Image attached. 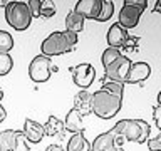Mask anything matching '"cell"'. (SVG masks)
Listing matches in <instances>:
<instances>
[{"mask_svg":"<svg viewBox=\"0 0 161 151\" xmlns=\"http://www.w3.org/2000/svg\"><path fill=\"white\" fill-rule=\"evenodd\" d=\"M0 146L3 151H30L25 134L15 129H5L0 133Z\"/></svg>","mask_w":161,"mask_h":151,"instance_id":"6","label":"cell"},{"mask_svg":"<svg viewBox=\"0 0 161 151\" xmlns=\"http://www.w3.org/2000/svg\"><path fill=\"white\" fill-rule=\"evenodd\" d=\"M67 151H91V143L86 139L84 133L72 134L67 143Z\"/></svg>","mask_w":161,"mask_h":151,"instance_id":"18","label":"cell"},{"mask_svg":"<svg viewBox=\"0 0 161 151\" xmlns=\"http://www.w3.org/2000/svg\"><path fill=\"white\" fill-rule=\"evenodd\" d=\"M5 118H7V111H5V108H3L2 104H0V123H2Z\"/></svg>","mask_w":161,"mask_h":151,"instance_id":"32","label":"cell"},{"mask_svg":"<svg viewBox=\"0 0 161 151\" xmlns=\"http://www.w3.org/2000/svg\"><path fill=\"white\" fill-rule=\"evenodd\" d=\"M158 106H159V108H161V91H159V92H158Z\"/></svg>","mask_w":161,"mask_h":151,"instance_id":"35","label":"cell"},{"mask_svg":"<svg viewBox=\"0 0 161 151\" xmlns=\"http://www.w3.org/2000/svg\"><path fill=\"white\" fill-rule=\"evenodd\" d=\"M0 151H3V149H2V146H0Z\"/></svg>","mask_w":161,"mask_h":151,"instance_id":"37","label":"cell"},{"mask_svg":"<svg viewBox=\"0 0 161 151\" xmlns=\"http://www.w3.org/2000/svg\"><path fill=\"white\" fill-rule=\"evenodd\" d=\"M77 34L64 30V32H55L49 34V37L40 45V52L45 57H54V55H62L65 52H72L77 44Z\"/></svg>","mask_w":161,"mask_h":151,"instance_id":"1","label":"cell"},{"mask_svg":"<svg viewBox=\"0 0 161 151\" xmlns=\"http://www.w3.org/2000/svg\"><path fill=\"white\" fill-rule=\"evenodd\" d=\"M151 76V67L149 64L146 62H134L131 64L129 67V74H128V79L126 82L129 84H138V82H143Z\"/></svg>","mask_w":161,"mask_h":151,"instance_id":"13","label":"cell"},{"mask_svg":"<svg viewBox=\"0 0 161 151\" xmlns=\"http://www.w3.org/2000/svg\"><path fill=\"white\" fill-rule=\"evenodd\" d=\"M40 2H42V0H29L27 2V7L30 10L32 19H39L40 17Z\"/></svg>","mask_w":161,"mask_h":151,"instance_id":"26","label":"cell"},{"mask_svg":"<svg viewBox=\"0 0 161 151\" xmlns=\"http://www.w3.org/2000/svg\"><path fill=\"white\" fill-rule=\"evenodd\" d=\"M108 44H109V47H113V49H124V45L126 42H128V39H129V34H128V30H126L124 27H121V25L116 22L113 24L109 27L108 30Z\"/></svg>","mask_w":161,"mask_h":151,"instance_id":"11","label":"cell"},{"mask_svg":"<svg viewBox=\"0 0 161 151\" xmlns=\"http://www.w3.org/2000/svg\"><path fill=\"white\" fill-rule=\"evenodd\" d=\"M114 14V3L111 0H103V5H101V12H99V17L96 22H108V20L113 17Z\"/></svg>","mask_w":161,"mask_h":151,"instance_id":"22","label":"cell"},{"mask_svg":"<svg viewBox=\"0 0 161 151\" xmlns=\"http://www.w3.org/2000/svg\"><path fill=\"white\" fill-rule=\"evenodd\" d=\"M7 5H8L7 0H0V7H7Z\"/></svg>","mask_w":161,"mask_h":151,"instance_id":"34","label":"cell"},{"mask_svg":"<svg viewBox=\"0 0 161 151\" xmlns=\"http://www.w3.org/2000/svg\"><path fill=\"white\" fill-rule=\"evenodd\" d=\"M153 12H154V14H161V0H158V2L154 3V7H153Z\"/></svg>","mask_w":161,"mask_h":151,"instance_id":"33","label":"cell"},{"mask_svg":"<svg viewBox=\"0 0 161 151\" xmlns=\"http://www.w3.org/2000/svg\"><path fill=\"white\" fill-rule=\"evenodd\" d=\"M131 59L126 57V55H121V57L116 60L114 64H111L108 69H104V79L108 81H113V82H119V84H124L126 79H128V74H129V67H131Z\"/></svg>","mask_w":161,"mask_h":151,"instance_id":"8","label":"cell"},{"mask_svg":"<svg viewBox=\"0 0 161 151\" xmlns=\"http://www.w3.org/2000/svg\"><path fill=\"white\" fill-rule=\"evenodd\" d=\"M55 14V3L50 0H42L40 2V17L44 19H50Z\"/></svg>","mask_w":161,"mask_h":151,"instance_id":"25","label":"cell"},{"mask_svg":"<svg viewBox=\"0 0 161 151\" xmlns=\"http://www.w3.org/2000/svg\"><path fill=\"white\" fill-rule=\"evenodd\" d=\"M148 148L149 151H161V133L154 138H149L148 139Z\"/></svg>","mask_w":161,"mask_h":151,"instance_id":"27","label":"cell"},{"mask_svg":"<svg viewBox=\"0 0 161 151\" xmlns=\"http://www.w3.org/2000/svg\"><path fill=\"white\" fill-rule=\"evenodd\" d=\"M5 20L10 27L19 32L27 30L32 22V15L27 7V2H19V0L8 2V5L5 7Z\"/></svg>","mask_w":161,"mask_h":151,"instance_id":"4","label":"cell"},{"mask_svg":"<svg viewBox=\"0 0 161 151\" xmlns=\"http://www.w3.org/2000/svg\"><path fill=\"white\" fill-rule=\"evenodd\" d=\"M124 5H129V7H134V8H139L141 12L148 7V2L146 0H124Z\"/></svg>","mask_w":161,"mask_h":151,"instance_id":"28","label":"cell"},{"mask_svg":"<svg viewBox=\"0 0 161 151\" xmlns=\"http://www.w3.org/2000/svg\"><path fill=\"white\" fill-rule=\"evenodd\" d=\"M14 67V59L8 54H0V76H7Z\"/></svg>","mask_w":161,"mask_h":151,"instance_id":"24","label":"cell"},{"mask_svg":"<svg viewBox=\"0 0 161 151\" xmlns=\"http://www.w3.org/2000/svg\"><path fill=\"white\" fill-rule=\"evenodd\" d=\"M123 99L99 89L94 94H91V109L92 114L99 116L101 119H111L121 111Z\"/></svg>","mask_w":161,"mask_h":151,"instance_id":"3","label":"cell"},{"mask_svg":"<svg viewBox=\"0 0 161 151\" xmlns=\"http://www.w3.org/2000/svg\"><path fill=\"white\" fill-rule=\"evenodd\" d=\"M70 74H72V79L75 86L82 87L87 91V87H91V84L94 82L96 79V69L91 65L89 62H82V64H77L74 67H70Z\"/></svg>","mask_w":161,"mask_h":151,"instance_id":"9","label":"cell"},{"mask_svg":"<svg viewBox=\"0 0 161 151\" xmlns=\"http://www.w3.org/2000/svg\"><path fill=\"white\" fill-rule=\"evenodd\" d=\"M103 91L106 92L116 96V98L123 99V94H124V84H119V82H113V81H108V79H103Z\"/></svg>","mask_w":161,"mask_h":151,"instance_id":"20","label":"cell"},{"mask_svg":"<svg viewBox=\"0 0 161 151\" xmlns=\"http://www.w3.org/2000/svg\"><path fill=\"white\" fill-rule=\"evenodd\" d=\"M74 109L82 116H89L92 114V109H91V92L86 89H80L77 94L74 96Z\"/></svg>","mask_w":161,"mask_h":151,"instance_id":"15","label":"cell"},{"mask_svg":"<svg viewBox=\"0 0 161 151\" xmlns=\"http://www.w3.org/2000/svg\"><path fill=\"white\" fill-rule=\"evenodd\" d=\"M101 5H103V0H79L74 7V12L79 14L80 17H84V20L86 19L97 20Z\"/></svg>","mask_w":161,"mask_h":151,"instance_id":"10","label":"cell"},{"mask_svg":"<svg viewBox=\"0 0 161 151\" xmlns=\"http://www.w3.org/2000/svg\"><path fill=\"white\" fill-rule=\"evenodd\" d=\"M14 49V37L7 30H0V54H8Z\"/></svg>","mask_w":161,"mask_h":151,"instance_id":"23","label":"cell"},{"mask_svg":"<svg viewBox=\"0 0 161 151\" xmlns=\"http://www.w3.org/2000/svg\"><path fill=\"white\" fill-rule=\"evenodd\" d=\"M64 128L65 131H70L72 134H77V133H84V126H82V116H80L74 108L67 113L65 116V121H64Z\"/></svg>","mask_w":161,"mask_h":151,"instance_id":"16","label":"cell"},{"mask_svg":"<svg viewBox=\"0 0 161 151\" xmlns=\"http://www.w3.org/2000/svg\"><path fill=\"white\" fill-rule=\"evenodd\" d=\"M3 99V91H2V87H0V101Z\"/></svg>","mask_w":161,"mask_h":151,"instance_id":"36","label":"cell"},{"mask_svg":"<svg viewBox=\"0 0 161 151\" xmlns=\"http://www.w3.org/2000/svg\"><path fill=\"white\" fill-rule=\"evenodd\" d=\"M50 72H52V60H50V57H45L42 54L35 55L29 65V76L34 82L49 81Z\"/></svg>","mask_w":161,"mask_h":151,"instance_id":"7","label":"cell"},{"mask_svg":"<svg viewBox=\"0 0 161 151\" xmlns=\"http://www.w3.org/2000/svg\"><path fill=\"white\" fill-rule=\"evenodd\" d=\"M126 143L123 136H119L114 129L99 134L91 144V151H124L123 144Z\"/></svg>","mask_w":161,"mask_h":151,"instance_id":"5","label":"cell"},{"mask_svg":"<svg viewBox=\"0 0 161 151\" xmlns=\"http://www.w3.org/2000/svg\"><path fill=\"white\" fill-rule=\"evenodd\" d=\"M65 30L74 34H79L84 30V17H80L79 14H75L74 10L70 14H67L65 17Z\"/></svg>","mask_w":161,"mask_h":151,"instance_id":"19","label":"cell"},{"mask_svg":"<svg viewBox=\"0 0 161 151\" xmlns=\"http://www.w3.org/2000/svg\"><path fill=\"white\" fill-rule=\"evenodd\" d=\"M138 37H131L129 35V39H128V42H126V45H124V50H134V47H136V44H138Z\"/></svg>","mask_w":161,"mask_h":151,"instance_id":"30","label":"cell"},{"mask_svg":"<svg viewBox=\"0 0 161 151\" xmlns=\"http://www.w3.org/2000/svg\"><path fill=\"white\" fill-rule=\"evenodd\" d=\"M22 133L25 134V138H27L29 143H40L42 138L45 136L44 126L39 124V123H35V121H32V119H25Z\"/></svg>","mask_w":161,"mask_h":151,"instance_id":"14","label":"cell"},{"mask_svg":"<svg viewBox=\"0 0 161 151\" xmlns=\"http://www.w3.org/2000/svg\"><path fill=\"white\" fill-rule=\"evenodd\" d=\"M119 136H123L124 141H133V143L143 144L149 139L151 126L143 119H121L113 128Z\"/></svg>","mask_w":161,"mask_h":151,"instance_id":"2","label":"cell"},{"mask_svg":"<svg viewBox=\"0 0 161 151\" xmlns=\"http://www.w3.org/2000/svg\"><path fill=\"white\" fill-rule=\"evenodd\" d=\"M141 10L139 8H134V7H129V5H124L119 12V25L124 27L126 30L128 29H134L136 25L139 24V19H141Z\"/></svg>","mask_w":161,"mask_h":151,"instance_id":"12","label":"cell"},{"mask_svg":"<svg viewBox=\"0 0 161 151\" xmlns=\"http://www.w3.org/2000/svg\"><path fill=\"white\" fill-rule=\"evenodd\" d=\"M45 151H65L62 146H59V144H50V146H47V149Z\"/></svg>","mask_w":161,"mask_h":151,"instance_id":"31","label":"cell"},{"mask_svg":"<svg viewBox=\"0 0 161 151\" xmlns=\"http://www.w3.org/2000/svg\"><path fill=\"white\" fill-rule=\"evenodd\" d=\"M121 57V50H118V49H113V47H108L103 52V57H101V62H103V65H104V69H108L111 64H114L116 60H118Z\"/></svg>","mask_w":161,"mask_h":151,"instance_id":"21","label":"cell"},{"mask_svg":"<svg viewBox=\"0 0 161 151\" xmlns=\"http://www.w3.org/2000/svg\"><path fill=\"white\" fill-rule=\"evenodd\" d=\"M153 118H154V123L158 126L159 133H161V108L159 106H154L153 108Z\"/></svg>","mask_w":161,"mask_h":151,"instance_id":"29","label":"cell"},{"mask_svg":"<svg viewBox=\"0 0 161 151\" xmlns=\"http://www.w3.org/2000/svg\"><path fill=\"white\" fill-rule=\"evenodd\" d=\"M44 126V133L45 136H50V138H62L64 136V123L60 119H57L55 116H49L47 123L42 124Z\"/></svg>","mask_w":161,"mask_h":151,"instance_id":"17","label":"cell"}]
</instances>
